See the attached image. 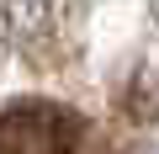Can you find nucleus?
I'll return each instance as SVG.
<instances>
[{
  "label": "nucleus",
  "instance_id": "1",
  "mask_svg": "<svg viewBox=\"0 0 159 154\" xmlns=\"http://www.w3.org/2000/svg\"><path fill=\"white\" fill-rule=\"evenodd\" d=\"M80 138L85 122L53 101H16L0 112V154H74Z\"/></svg>",
  "mask_w": 159,
  "mask_h": 154
}]
</instances>
